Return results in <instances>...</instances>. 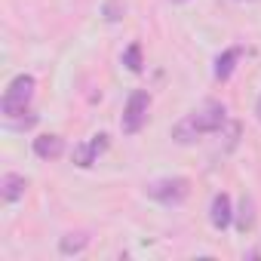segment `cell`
<instances>
[{
    "instance_id": "cell-8",
    "label": "cell",
    "mask_w": 261,
    "mask_h": 261,
    "mask_svg": "<svg viewBox=\"0 0 261 261\" xmlns=\"http://www.w3.org/2000/svg\"><path fill=\"white\" fill-rule=\"evenodd\" d=\"M34 154L40 160H59L65 154V139L62 136H40V139H34Z\"/></svg>"
},
{
    "instance_id": "cell-13",
    "label": "cell",
    "mask_w": 261,
    "mask_h": 261,
    "mask_svg": "<svg viewBox=\"0 0 261 261\" xmlns=\"http://www.w3.org/2000/svg\"><path fill=\"white\" fill-rule=\"evenodd\" d=\"M101 13H105L108 22H120L126 16V7H123V0H108V4L101 7Z\"/></svg>"
},
{
    "instance_id": "cell-3",
    "label": "cell",
    "mask_w": 261,
    "mask_h": 261,
    "mask_svg": "<svg viewBox=\"0 0 261 261\" xmlns=\"http://www.w3.org/2000/svg\"><path fill=\"white\" fill-rule=\"evenodd\" d=\"M145 194H148L151 200L163 203V206H178V203L188 200V194H191V181L181 178V175H175V178H157V181L145 185Z\"/></svg>"
},
{
    "instance_id": "cell-15",
    "label": "cell",
    "mask_w": 261,
    "mask_h": 261,
    "mask_svg": "<svg viewBox=\"0 0 261 261\" xmlns=\"http://www.w3.org/2000/svg\"><path fill=\"white\" fill-rule=\"evenodd\" d=\"M237 4H255V0H237Z\"/></svg>"
},
{
    "instance_id": "cell-1",
    "label": "cell",
    "mask_w": 261,
    "mask_h": 261,
    "mask_svg": "<svg viewBox=\"0 0 261 261\" xmlns=\"http://www.w3.org/2000/svg\"><path fill=\"white\" fill-rule=\"evenodd\" d=\"M227 126V108L221 101H206L197 111H191L188 117H181L172 126V139L178 145H194L203 136H215Z\"/></svg>"
},
{
    "instance_id": "cell-9",
    "label": "cell",
    "mask_w": 261,
    "mask_h": 261,
    "mask_svg": "<svg viewBox=\"0 0 261 261\" xmlns=\"http://www.w3.org/2000/svg\"><path fill=\"white\" fill-rule=\"evenodd\" d=\"M240 56H243V46H227V49L215 59V80H221V83L230 80V74H233Z\"/></svg>"
},
{
    "instance_id": "cell-7",
    "label": "cell",
    "mask_w": 261,
    "mask_h": 261,
    "mask_svg": "<svg viewBox=\"0 0 261 261\" xmlns=\"http://www.w3.org/2000/svg\"><path fill=\"white\" fill-rule=\"evenodd\" d=\"M28 191V178L19 175V172H7L4 178H0V194H4L7 203H19Z\"/></svg>"
},
{
    "instance_id": "cell-12",
    "label": "cell",
    "mask_w": 261,
    "mask_h": 261,
    "mask_svg": "<svg viewBox=\"0 0 261 261\" xmlns=\"http://www.w3.org/2000/svg\"><path fill=\"white\" fill-rule=\"evenodd\" d=\"M123 65L129 68V71H133V74H139L142 71V46L139 43H133V46H126V53H123Z\"/></svg>"
},
{
    "instance_id": "cell-11",
    "label": "cell",
    "mask_w": 261,
    "mask_h": 261,
    "mask_svg": "<svg viewBox=\"0 0 261 261\" xmlns=\"http://www.w3.org/2000/svg\"><path fill=\"white\" fill-rule=\"evenodd\" d=\"M252 224H255V203H252V197H243V203H240V215H237V230H252Z\"/></svg>"
},
{
    "instance_id": "cell-6",
    "label": "cell",
    "mask_w": 261,
    "mask_h": 261,
    "mask_svg": "<svg viewBox=\"0 0 261 261\" xmlns=\"http://www.w3.org/2000/svg\"><path fill=\"white\" fill-rule=\"evenodd\" d=\"M209 221H212L215 230H227V227H230V221H233V206H230V197H227V194H215V197H212Z\"/></svg>"
},
{
    "instance_id": "cell-5",
    "label": "cell",
    "mask_w": 261,
    "mask_h": 261,
    "mask_svg": "<svg viewBox=\"0 0 261 261\" xmlns=\"http://www.w3.org/2000/svg\"><path fill=\"white\" fill-rule=\"evenodd\" d=\"M105 151H108V136L98 133V136H92L89 142H80V145L74 148V163H77L80 169H89Z\"/></svg>"
},
{
    "instance_id": "cell-4",
    "label": "cell",
    "mask_w": 261,
    "mask_h": 261,
    "mask_svg": "<svg viewBox=\"0 0 261 261\" xmlns=\"http://www.w3.org/2000/svg\"><path fill=\"white\" fill-rule=\"evenodd\" d=\"M148 111H151V95L145 89H136L133 95H129L126 108H123V117H120V126H123V133L126 136H136L145 129L148 123Z\"/></svg>"
},
{
    "instance_id": "cell-16",
    "label": "cell",
    "mask_w": 261,
    "mask_h": 261,
    "mask_svg": "<svg viewBox=\"0 0 261 261\" xmlns=\"http://www.w3.org/2000/svg\"><path fill=\"white\" fill-rule=\"evenodd\" d=\"M172 4H185V0H172Z\"/></svg>"
},
{
    "instance_id": "cell-10",
    "label": "cell",
    "mask_w": 261,
    "mask_h": 261,
    "mask_svg": "<svg viewBox=\"0 0 261 261\" xmlns=\"http://www.w3.org/2000/svg\"><path fill=\"white\" fill-rule=\"evenodd\" d=\"M86 246H89V233H83V230L65 233V237L59 240V252H62V255H80Z\"/></svg>"
},
{
    "instance_id": "cell-2",
    "label": "cell",
    "mask_w": 261,
    "mask_h": 261,
    "mask_svg": "<svg viewBox=\"0 0 261 261\" xmlns=\"http://www.w3.org/2000/svg\"><path fill=\"white\" fill-rule=\"evenodd\" d=\"M34 89H37V83H34L31 74L13 77L10 86H7V92H4V98H0V111H4V117L19 120V117L31 114L28 108H31V101H34Z\"/></svg>"
},
{
    "instance_id": "cell-14",
    "label": "cell",
    "mask_w": 261,
    "mask_h": 261,
    "mask_svg": "<svg viewBox=\"0 0 261 261\" xmlns=\"http://www.w3.org/2000/svg\"><path fill=\"white\" fill-rule=\"evenodd\" d=\"M255 117L261 120V95H258V101H255Z\"/></svg>"
}]
</instances>
